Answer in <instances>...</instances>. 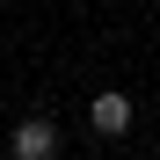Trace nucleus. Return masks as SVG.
Listing matches in <instances>:
<instances>
[{
    "instance_id": "3",
    "label": "nucleus",
    "mask_w": 160,
    "mask_h": 160,
    "mask_svg": "<svg viewBox=\"0 0 160 160\" xmlns=\"http://www.w3.org/2000/svg\"><path fill=\"white\" fill-rule=\"evenodd\" d=\"M153 153H160V138H153Z\"/></svg>"
},
{
    "instance_id": "1",
    "label": "nucleus",
    "mask_w": 160,
    "mask_h": 160,
    "mask_svg": "<svg viewBox=\"0 0 160 160\" xmlns=\"http://www.w3.org/2000/svg\"><path fill=\"white\" fill-rule=\"evenodd\" d=\"M8 160H58V124L51 117H22L8 131Z\"/></svg>"
},
{
    "instance_id": "2",
    "label": "nucleus",
    "mask_w": 160,
    "mask_h": 160,
    "mask_svg": "<svg viewBox=\"0 0 160 160\" xmlns=\"http://www.w3.org/2000/svg\"><path fill=\"white\" fill-rule=\"evenodd\" d=\"M88 124L102 131V138H124V131H131V95H124V88H102V95L88 102Z\"/></svg>"
}]
</instances>
